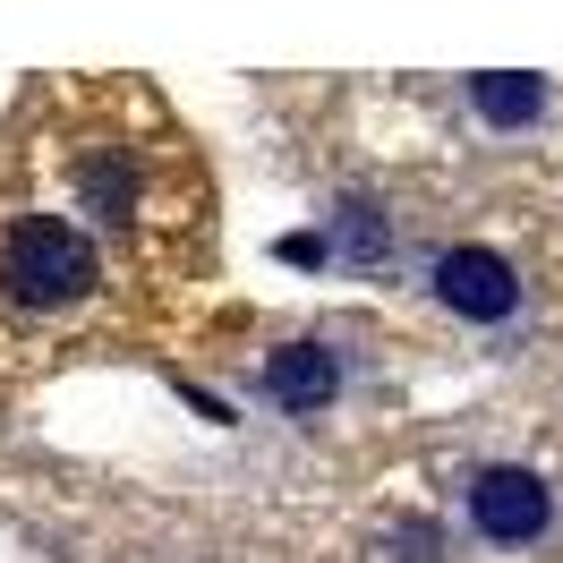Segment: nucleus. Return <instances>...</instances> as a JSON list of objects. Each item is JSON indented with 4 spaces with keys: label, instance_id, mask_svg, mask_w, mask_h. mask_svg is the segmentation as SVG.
Wrapping results in <instances>:
<instances>
[{
    "label": "nucleus",
    "instance_id": "nucleus-1",
    "mask_svg": "<svg viewBox=\"0 0 563 563\" xmlns=\"http://www.w3.org/2000/svg\"><path fill=\"white\" fill-rule=\"evenodd\" d=\"M95 282H103V256H95V240L77 222H60V213H18L9 222V240H0V290L18 308L52 317V308H77Z\"/></svg>",
    "mask_w": 563,
    "mask_h": 563
},
{
    "label": "nucleus",
    "instance_id": "nucleus-2",
    "mask_svg": "<svg viewBox=\"0 0 563 563\" xmlns=\"http://www.w3.org/2000/svg\"><path fill=\"white\" fill-rule=\"evenodd\" d=\"M461 512H470V529L487 547H538L555 529V487L538 470H521V461H495V470H478L461 487Z\"/></svg>",
    "mask_w": 563,
    "mask_h": 563
},
{
    "label": "nucleus",
    "instance_id": "nucleus-3",
    "mask_svg": "<svg viewBox=\"0 0 563 563\" xmlns=\"http://www.w3.org/2000/svg\"><path fill=\"white\" fill-rule=\"evenodd\" d=\"M427 282H435V299L470 324H512L521 317V274H512L495 247H444Z\"/></svg>",
    "mask_w": 563,
    "mask_h": 563
},
{
    "label": "nucleus",
    "instance_id": "nucleus-4",
    "mask_svg": "<svg viewBox=\"0 0 563 563\" xmlns=\"http://www.w3.org/2000/svg\"><path fill=\"white\" fill-rule=\"evenodd\" d=\"M265 393H274L282 410L317 419L324 401L342 393V351H324V342H282V351L265 358Z\"/></svg>",
    "mask_w": 563,
    "mask_h": 563
},
{
    "label": "nucleus",
    "instance_id": "nucleus-5",
    "mask_svg": "<svg viewBox=\"0 0 563 563\" xmlns=\"http://www.w3.org/2000/svg\"><path fill=\"white\" fill-rule=\"evenodd\" d=\"M470 111L487 129H529V120H547V77H512V69L470 77Z\"/></svg>",
    "mask_w": 563,
    "mask_h": 563
},
{
    "label": "nucleus",
    "instance_id": "nucleus-6",
    "mask_svg": "<svg viewBox=\"0 0 563 563\" xmlns=\"http://www.w3.org/2000/svg\"><path fill=\"white\" fill-rule=\"evenodd\" d=\"M282 256H290V265H324L333 247H324V240H308V231H299V240H282Z\"/></svg>",
    "mask_w": 563,
    "mask_h": 563
}]
</instances>
